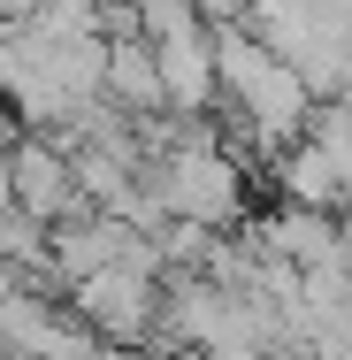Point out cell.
Returning a JSON list of instances; mask_svg holds the SVG:
<instances>
[{
    "instance_id": "1",
    "label": "cell",
    "mask_w": 352,
    "mask_h": 360,
    "mask_svg": "<svg viewBox=\"0 0 352 360\" xmlns=\"http://www.w3.org/2000/svg\"><path fill=\"white\" fill-rule=\"evenodd\" d=\"M70 307L100 345H145L153 338V307H161V276H145L131 261H107V269L70 284Z\"/></svg>"
},
{
    "instance_id": "2",
    "label": "cell",
    "mask_w": 352,
    "mask_h": 360,
    "mask_svg": "<svg viewBox=\"0 0 352 360\" xmlns=\"http://www.w3.org/2000/svg\"><path fill=\"white\" fill-rule=\"evenodd\" d=\"M92 345L100 338L77 322V307L54 284H23V291L0 299V353H15V360H84Z\"/></svg>"
},
{
    "instance_id": "3",
    "label": "cell",
    "mask_w": 352,
    "mask_h": 360,
    "mask_svg": "<svg viewBox=\"0 0 352 360\" xmlns=\"http://www.w3.org/2000/svg\"><path fill=\"white\" fill-rule=\"evenodd\" d=\"M8 207L31 222H70L84 215V200H77V169H70V146L46 139V131H15L8 139Z\"/></svg>"
},
{
    "instance_id": "4",
    "label": "cell",
    "mask_w": 352,
    "mask_h": 360,
    "mask_svg": "<svg viewBox=\"0 0 352 360\" xmlns=\"http://www.w3.org/2000/svg\"><path fill=\"white\" fill-rule=\"evenodd\" d=\"M153 70H161V100H169V115H214V108H222L207 31H200V39H169V46H153Z\"/></svg>"
},
{
    "instance_id": "5",
    "label": "cell",
    "mask_w": 352,
    "mask_h": 360,
    "mask_svg": "<svg viewBox=\"0 0 352 360\" xmlns=\"http://www.w3.org/2000/svg\"><path fill=\"white\" fill-rule=\"evenodd\" d=\"M268 184H276L283 207H322V215H345V176H337V161L322 153L314 139H291L268 161Z\"/></svg>"
},
{
    "instance_id": "6",
    "label": "cell",
    "mask_w": 352,
    "mask_h": 360,
    "mask_svg": "<svg viewBox=\"0 0 352 360\" xmlns=\"http://www.w3.org/2000/svg\"><path fill=\"white\" fill-rule=\"evenodd\" d=\"M100 100H115L123 115H169V100H161V70H153V46H145V39H107Z\"/></svg>"
},
{
    "instance_id": "7",
    "label": "cell",
    "mask_w": 352,
    "mask_h": 360,
    "mask_svg": "<svg viewBox=\"0 0 352 360\" xmlns=\"http://www.w3.org/2000/svg\"><path fill=\"white\" fill-rule=\"evenodd\" d=\"M200 8V23L207 31H222V23H245V0H192Z\"/></svg>"
},
{
    "instance_id": "8",
    "label": "cell",
    "mask_w": 352,
    "mask_h": 360,
    "mask_svg": "<svg viewBox=\"0 0 352 360\" xmlns=\"http://www.w3.org/2000/svg\"><path fill=\"white\" fill-rule=\"evenodd\" d=\"M23 284H31V276H23V269H15L8 253H0V299H8V291H23Z\"/></svg>"
},
{
    "instance_id": "9",
    "label": "cell",
    "mask_w": 352,
    "mask_h": 360,
    "mask_svg": "<svg viewBox=\"0 0 352 360\" xmlns=\"http://www.w3.org/2000/svg\"><path fill=\"white\" fill-rule=\"evenodd\" d=\"M0 360H15V353H0Z\"/></svg>"
}]
</instances>
